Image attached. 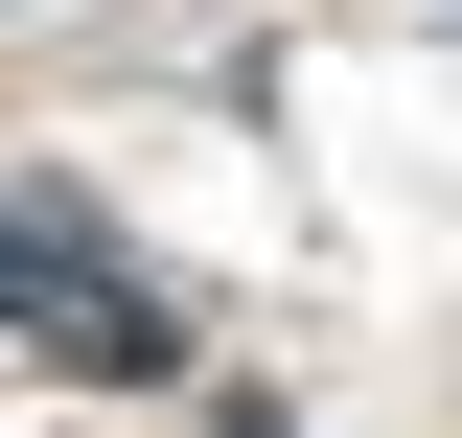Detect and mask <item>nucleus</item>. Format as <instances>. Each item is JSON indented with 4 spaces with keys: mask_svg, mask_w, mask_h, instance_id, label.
<instances>
[{
    "mask_svg": "<svg viewBox=\"0 0 462 438\" xmlns=\"http://www.w3.org/2000/svg\"><path fill=\"white\" fill-rule=\"evenodd\" d=\"M0 324L47 346V370H116V392H139V370H185V324H162V300H139V277H116L69 208H0Z\"/></svg>",
    "mask_w": 462,
    "mask_h": 438,
    "instance_id": "1",
    "label": "nucleus"
}]
</instances>
